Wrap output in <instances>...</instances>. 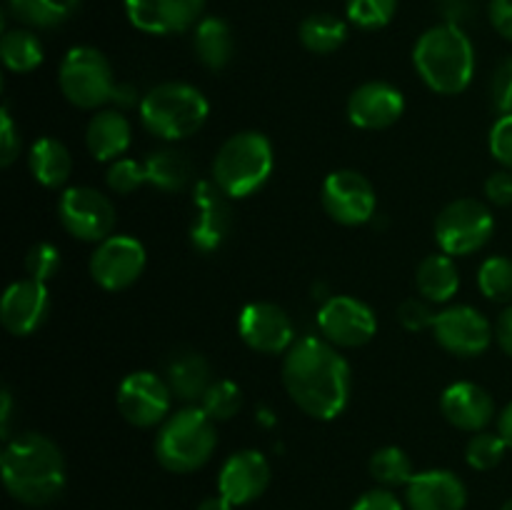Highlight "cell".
Here are the masks:
<instances>
[{
  "label": "cell",
  "instance_id": "1",
  "mask_svg": "<svg viewBox=\"0 0 512 510\" xmlns=\"http://www.w3.org/2000/svg\"><path fill=\"white\" fill-rule=\"evenodd\" d=\"M283 385L290 400L305 415L315 420H333L348 405L353 373L333 343L305 335L285 353Z\"/></svg>",
  "mask_w": 512,
  "mask_h": 510
},
{
  "label": "cell",
  "instance_id": "2",
  "mask_svg": "<svg viewBox=\"0 0 512 510\" xmlns=\"http://www.w3.org/2000/svg\"><path fill=\"white\" fill-rule=\"evenodd\" d=\"M3 485L18 503L43 508L63 495L65 458L58 445L40 433H23L8 440L0 455Z\"/></svg>",
  "mask_w": 512,
  "mask_h": 510
},
{
  "label": "cell",
  "instance_id": "3",
  "mask_svg": "<svg viewBox=\"0 0 512 510\" xmlns=\"http://www.w3.org/2000/svg\"><path fill=\"white\" fill-rule=\"evenodd\" d=\"M413 65L433 93L460 95L475 75L473 40L455 23L433 25L415 43Z\"/></svg>",
  "mask_w": 512,
  "mask_h": 510
},
{
  "label": "cell",
  "instance_id": "4",
  "mask_svg": "<svg viewBox=\"0 0 512 510\" xmlns=\"http://www.w3.org/2000/svg\"><path fill=\"white\" fill-rule=\"evenodd\" d=\"M215 420L200 405H185L165 418L155 435V458L170 473H195L215 453Z\"/></svg>",
  "mask_w": 512,
  "mask_h": 510
},
{
  "label": "cell",
  "instance_id": "5",
  "mask_svg": "<svg viewBox=\"0 0 512 510\" xmlns=\"http://www.w3.org/2000/svg\"><path fill=\"white\" fill-rule=\"evenodd\" d=\"M210 115V103L195 85L160 83L140 100V123L160 140H185L198 133Z\"/></svg>",
  "mask_w": 512,
  "mask_h": 510
},
{
  "label": "cell",
  "instance_id": "6",
  "mask_svg": "<svg viewBox=\"0 0 512 510\" xmlns=\"http://www.w3.org/2000/svg\"><path fill=\"white\" fill-rule=\"evenodd\" d=\"M275 155L268 135L258 130L235 133L220 145L213 160V183L228 198H248L268 183Z\"/></svg>",
  "mask_w": 512,
  "mask_h": 510
},
{
  "label": "cell",
  "instance_id": "7",
  "mask_svg": "<svg viewBox=\"0 0 512 510\" xmlns=\"http://www.w3.org/2000/svg\"><path fill=\"white\" fill-rule=\"evenodd\" d=\"M60 93L75 108L95 110L113 100L115 83L113 65L93 45H75L65 53L58 70Z\"/></svg>",
  "mask_w": 512,
  "mask_h": 510
},
{
  "label": "cell",
  "instance_id": "8",
  "mask_svg": "<svg viewBox=\"0 0 512 510\" xmlns=\"http://www.w3.org/2000/svg\"><path fill=\"white\" fill-rule=\"evenodd\" d=\"M495 233V218L485 203L475 198H458L445 205L435 218V240L440 250L453 258L478 253Z\"/></svg>",
  "mask_w": 512,
  "mask_h": 510
},
{
  "label": "cell",
  "instance_id": "9",
  "mask_svg": "<svg viewBox=\"0 0 512 510\" xmlns=\"http://www.w3.org/2000/svg\"><path fill=\"white\" fill-rule=\"evenodd\" d=\"M58 218L73 238L83 243H103L113 235L115 205L100 190L90 185H75L60 195Z\"/></svg>",
  "mask_w": 512,
  "mask_h": 510
},
{
  "label": "cell",
  "instance_id": "10",
  "mask_svg": "<svg viewBox=\"0 0 512 510\" xmlns=\"http://www.w3.org/2000/svg\"><path fill=\"white\" fill-rule=\"evenodd\" d=\"M118 410L130 425L135 428H155L163 425L170 415V390L168 380L160 378L153 370H135L125 375L123 383L118 385Z\"/></svg>",
  "mask_w": 512,
  "mask_h": 510
},
{
  "label": "cell",
  "instance_id": "11",
  "mask_svg": "<svg viewBox=\"0 0 512 510\" xmlns=\"http://www.w3.org/2000/svg\"><path fill=\"white\" fill-rule=\"evenodd\" d=\"M320 203L335 223L348 225V228L373 220L375 208H378L373 183L358 170L330 173L320 188Z\"/></svg>",
  "mask_w": 512,
  "mask_h": 510
},
{
  "label": "cell",
  "instance_id": "12",
  "mask_svg": "<svg viewBox=\"0 0 512 510\" xmlns=\"http://www.w3.org/2000/svg\"><path fill=\"white\" fill-rule=\"evenodd\" d=\"M318 328L335 348H360L378 333V318L353 295H330L318 310Z\"/></svg>",
  "mask_w": 512,
  "mask_h": 510
},
{
  "label": "cell",
  "instance_id": "13",
  "mask_svg": "<svg viewBox=\"0 0 512 510\" xmlns=\"http://www.w3.org/2000/svg\"><path fill=\"white\" fill-rule=\"evenodd\" d=\"M435 343L458 358L483 355L493 343V325L473 305H453L435 315L433 323Z\"/></svg>",
  "mask_w": 512,
  "mask_h": 510
},
{
  "label": "cell",
  "instance_id": "14",
  "mask_svg": "<svg viewBox=\"0 0 512 510\" xmlns=\"http://www.w3.org/2000/svg\"><path fill=\"white\" fill-rule=\"evenodd\" d=\"M145 245L133 235H110L90 255V278L103 290H125L143 275Z\"/></svg>",
  "mask_w": 512,
  "mask_h": 510
},
{
  "label": "cell",
  "instance_id": "15",
  "mask_svg": "<svg viewBox=\"0 0 512 510\" xmlns=\"http://www.w3.org/2000/svg\"><path fill=\"white\" fill-rule=\"evenodd\" d=\"M228 195L213 183L200 180L193 190V220H190V245L198 253L213 255L228 240L233 230V210Z\"/></svg>",
  "mask_w": 512,
  "mask_h": 510
},
{
  "label": "cell",
  "instance_id": "16",
  "mask_svg": "<svg viewBox=\"0 0 512 510\" xmlns=\"http://www.w3.org/2000/svg\"><path fill=\"white\" fill-rule=\"evenodd\" d=\"M238 333L248 348L263 355L288 353L295 343V325L290 315L280 305L265 300L248 303L240 310Z\"/></svg>",
  "mask_w": 512,
  "mask_h": 510
},
{
  "label": "cell",
  "instance_id": "17",
  "mask_svg": "<svg viewBox=\"0 0 512 510\" xmlns=\"http://www.w3.org/2000/svg\"><path fill=\"white\" fill-rule=\"evenodd\" d=\"M205 0H125V15L133 28L148 35H175L195 28Z\"/></svg>",
  "mask_w": 512,
  "mask_h": 510
},
{
  "label": "cell",
  "instance_id": "18",
  "mask_svg": "<svg viewBox=\"0 0 512 510\" xmlns=\"http://www.w3.org/2000/svg\"><path fill=\"white\" fill-rule=\"evenodd\" d=\"M50 313L48 285L33 278L15 280L5 288L0 300V323L15 338H28Z\"/></svg>",
  "mask_w": 512,
  "mask_h": 510
},
{
  "label": "cell",
  "instance_id": "19",
  "mask_svg": "<svg viewBox=\"0 0 512 510\" xmlns=\"http://www.w3.org/2000/svg\"><path fill=\"white\" fill-rule=\"evenodd\" d=\"M405 110V98L393 83L368 80L358 85L348 98V118L355 128L385 130L400 120Z\"/></svg>",
  "mask_w": 512,
  "mask_h": 510
},
{
  "label": "cell",
  "instance_id": "20",
  "mask_svg": "<svg viewBox=\"0 0 512 510\" xmlns=\"http://www.w3.org/2000/svg\"><path fill=\"white\" fill-rule=\"evenodd\" d=\"M270 485V463L260 450H238L223 463L218 475V493L230 503L248 505L258 500Z\"/></svg>",
  "mask_w": 512,
  "mask_h": 510
},
{
  "label": "cell",
  "instance_id": "21",
  "mask_svg": "<svg viewBox=\"0 0 512 510\" xmlns=\"http://www.w3.org/2000/svg\"><path fill=\"white\" fill-rule=\"evenodd\" d=\"M408 510H465L468 488L453 470H423L405 485Z\"/></svg>",
  "mask_w": 512,
  "mask_h": 510
},
{
  "label": "cell",
  "instance_id": "22",
  "mask_svg": "<svg viewBox=\"0 0 512 510\" xmlns=\"http://www.w3.org/2000/svg\"><path fill=\"white\" fill-rule=\"evenodd\" d=\"M440 410L453 428L465 433H480L495 418V400L483 385L460 380L445 388L440 395Z\"/></svg>",
  "mask_w": 512,
  "mask_h": 510
},
{
  "label": "cell",
  "instance_id": "23",
  "mask_svg": "<svg viewBox=\"0 0 512 510\" xmlns=\"http://www.w3.org/2000/svg\"><path fill=\"white\" fill-rule=\"evenodd\" d=\"M130 138L133 130L123 110H98L85 128V145L98 163H110L125 155Z\"/></svg>",
  "mask_w": 512,
  "mask_h": 510
},
{
  "label": "cell",
  "instance_id": "24",
  "mask_svg": "<svg viewBox=\"0 0 512 510\" xmlns=\"http://www.w3.org/2000/svg\"><path fill=\"white\" fill-rule=\"evenodd\" d=\"M165 380H168L175 398L193 405L200 403L205 390L213 385V370H210L205 355L195 353V350H180L165 365Z\"/></svg>",
  "mask_w": 512,
  "mask_h": 510
},
{
  "label": "cell",
  "instance_id": "25",
  "mask_svg": "<svg viewBox=\"0 0 512 510\" xmlns=\"http://www.w3.org/2000/svg\"><path fill=\"white\" fill-rule=\"evenodd\" d=\"M193 50L208 70L228 68L235 55L233 28L223 18H203L193 28Z\"/></svg>",
  "mask_w": 512,
  "mask_h": 510
},
{
  "label": "cell",
  "instance_id": "26",
  "mask_svg": "<svg viewBox=\"0 0 512 510\" xmlns=\"http://www.w3.org/2000/svg\"><path fill=\"white\" fill-rule=\"evenodd\" d=\"M28 168L35 183H40L48 190H55L68 183L70 173H73V158H70V150L60 140L40 138L30 148Z\"/></svg>",
  "mask_w": 512,
  "mask_h": 510
},
{
  "label": "cell",
  "instance_id": "27",
  "mask_svg": "<svg viewBox=\"0 0 512 510\" xmlns=\"http://www.w3.org/2000/svg\"><path fill=\"white\" fill-rule=\"evenodd\" d=\"M415 285H418V293L425 300H430V303H448V300H453V295L460 290V273L453 255H428L418 265Z\"/></svg>",
  "mask_w": 512,
  "mask_h": 510
},
{
  "label": "cell",
  "instance_id": "28",
  "mask_svg": "<svg viewBox=\"0 0 512 510\" xmlns=\"http://www.w3.org/2000/svg\"><path fill=\"white\" fill-rule=\"evenodd\" d=\"M145 173H148V183L155 185L163 193H178L190 183L193 175V163L185 153L175 148L155 150L145 160Z\"/></svg>",
  "mask_w": 512,
  "mask_h": 510
},
{
  "label": "cell",
  "instance_id": "29",
  "mask_svg": "<svg viewBox=\"0 0 512 510\" xmlns=\"http://www.w3.org/2000/svg\"><path fill=\"white\" fill-rule=\"evenodd\" d=\"M8 8L18 23L50 30L68 23L78 13L80 0H8Z\"/></svg>",
  "mask_w": 512,
  "mask_h": 510
},
{
  "label": "cell",
  "instance_id": "30",
  "mask_svg": "<svg viewBox=\"0 0 512 510\" xmlns=\"http://www.w3.org/2000/svg\"><path fill=\"white\" fill-rule=\"evenodd\" d=\"M0 58L10 73H33L43 63V43L28 28L5 30L0 38Z\"/></svg>",
  "mask_w": 512,
  "mask_h": 510
},
{
  "label": "cell",
  "instance_id": "31",
  "mask_svg": "<svg viewBox=\"0 0 512 510\" xmlns=\"http://www.w3.org/2000/svg\"><path fill=\"white\" fill-rule=\"evenodd\" d=\"M300 43L315 55L335 53L348 38V25L333 13H313L300 23Z\"/></svg>",
  "mask_w": 512,
  "mask_h": 510
},
{
  "label": "cell",
  "instance_id": "32",
  "mask_svg": "<svg viewBox=\"0 0 512 510\" xmlns=\"http://www.w3.org/2000/svg\"><path fill=\"white\" fill-rule=\"evenodd\" d=\"M370 475L380 488H398V485H408L413 478V463H410L408 453L395 445H385V448L375 450L370 455Z\"/></svg>",
  "mask_w": 512,
  "mask_h": 510
},
{
  "label": "cell",
  "instance_id": "33",
  "mask_svg": "<svg viewBox=\"0 0 512 510\" xmlns=\"http://www.w3.org/2000/svg\"><path fill=\"white\" fill-rule=\"evenodd\" d=\"M480 293L495 303H512V260L508 255H490L478 270Z\"/></svg>",
  "mask_w": 512,
  "mask_h": 510
},
{
  "label": "cell",
  "instance_id": "34",
  "mask_svg": "<svg viewBox=\"0 0 512 510\" xmlns=\"http://www.w3.org/2000/svg\"><path fill=\"white\" fill-rule=\"evenodd\" d=\"M198 405L215 423H220V420H230L233 415H238V410L243 408V393L233 380H213Z\"/></svg>",
  "mask_w": 512,
  "mask_h": 510
},
{
  "label": "cell",
  "instance_id": "35",
  "mask_svg": "<svg viewBox=\"0 0 512 510\" xmlns=\"http://www.w3.org/2000/svg\"><path fill=\"white\" fill-rule=\"evenodd\" d=\"M398 0H345V15L360 30H380L395 18Z\"/></svg>",
  "mask_w": 512,
  "mask_h": 510
},
{
  "label": "cell",
  "instance_id": "36",
  "mask_svg": "<svg viewBox=\"0 0 512 510\" xmlns=\"http://www.w3.org/2000/svg\"><path fill=\"white\" fill-rule=\"evenodd\" d=\"M505 453H508V443L503 440V435L480 430L470 438L468 448H465V460L475 470H493L503 463Z\"/></svg>",
  "mask_w": 512,
  "mask_h": 510
},
{
  "label": "cell",
  "instance_id": "37",
  "mask_svg": "<svg viewBox=\"0 0 512 510\" xmlns=\"http://www.w3.org/2000/svg\"><path fill=\"white\" fill-rule=\"evenodd\" d=\"M105 180H108L113 193L128 195L135 193L143 183H148V173H145V163H138L133 158H118L110 165Z\"/></svg>",
  "mask_w": 512,
  "mask_h": 510
},
{
  "label": "cell",
  "instance_id": "38",
  "mask_svg": "<svg viewBox=\"0 0 512 510\" xmlns=\"http://www.w3.org/2000/svg\"><path fill=\"white\" fill-rule=\"evenodd\" d=\"M63 258H60V250L53 243H35L33 248L25 255V270H28V278L38 280V283H48L58 275Z\"/></svg>",
  "mask_w": 512,
  "mask_h": 510
},
{
  "label": "cell",
  "instance_id": "39",
  "mask_svg": "<svg viewBox=\"0 0 512 510\" xmlns=\"http://www.w3.org/2000/svg\"><path fill=\"white\" fill-rule=\"evenodd\" d=\"M490 100L500 115H512V58H505L495 68L490 80Z\"/></svg>",
  "mask_w": 512,
  "mask_h": 510
},
{
  "label": "cell",
  "instance_id": "40",
  "mask_svg": "<svg viewBox=\"0 0 512 510\" xmlns=\"http://www.w3.org/2000/svg\"><path fill=\"white\" fill-rule=\"evenodd\" d=\"M490 153L503 165L505 170H512V115H500L490 128Z\"/></svg>",
  "mask_w": 512,
  "mask_h": 510
},
{
  "label": "cell",
  "instance_id": "41",
  "mask_svg": "<svg viewBox=\"0 0 512 510\" xmlns=\"http://www.w3.org/2000/svg\"><path fill=\"white\" fill-rule=\"evenodd\" d=\"M435 315H438V313L430 308V300H425L423 295H420V298L403 300V303H400V308H398V320L403 323V328H408V330L433 328Z\"/></svg>",
  "mask_w": 512,
  "mask_h": 510
},
{
  "label": "cell",
  "instance_id": "42",
  "mask_svg": "<svg viewBox=\"0 0 512 510\" xmlns=\"http://www.w3.org/2000/svg\"><path fill=\"white\" fill-rule=\"evenodd\" d=\"M20 155V133L15 128V120L10 115L8 105L0 110V165L8 168Z\"/></svg>",
  "mask_w": 512,
  "mask_h": 510
},
{
  "label": "cell",
  "instance_id": "43",
  "mask_svg": "<svg viewBox=\"0 0 512 510\" xmlns=\"http://www.w3.org/2000/svg\"><path fill=\"white\" fill-rule=\"evenodd\" d=\"M350 510H403V503L390 488H375L360 495Z\"/></svg>",
  "mask_w": 512,
  "mask_h": 510
},
{
  "label": "cell",
  "instance_id": "44",
  "mask_svg": "<svg viewBox=\"0 0 512 510\" xmlns=\"http://www.w3.org/2000/svg\"><path fill=\"white\" fill-rule=\"evenodd\" d=\"M485 195L493 205H512V170H498L485 180Z\"/></svg>",
  "mask_w": 512,
  "mask_h": 510
},
{
  "label": "cell",
  "instance_id": "45",
  "mask_svg": "<svg viewBox=\"0 0 512 510\" xmlns=\"http://www.w3.org/2000/svg\"><path fill=\"white\" fill-rule=\"evenodd\" d=\"M488 15L493 28L512 43V0H490Z\"/></svg>",
  "mask_w": 512,
  "mask_h": 510
},
{
  "label": "cell",
  "instance_id": "46",
  "mask_svg": "<svg viewBox=\"0 0 512 510\" xmlns=\"http://www.w3.org/2000/svg\"><path fill=\"white\" fill-rule=\"evenodd\" d=\"M495 338H498L503 353L512 358V303L500 313L498 325H495Z\"/></svg>",
  "mask_w": 512,
  "mask_h": 510
},
{
  "label": "cell",
  "instance_id": "47",
  "mask_svg": "<svg viewBox=\"0 0 512 510\" xmlns=\"http://www.w3.org/2000/svg\"><path fill=\"white\" fill-rule=\"evenodd\" d=\"M10 418H13V395L8 388H3V393H0V435L3 438H8Z\"/></svg>",
  "mask_w": 512,
  "mask_h": 510
},
{
  "label": "cell",
  "instance_id": "48",
  "mask_svg": "<svg viewBox=\"0 0 512 510\" xmlns=\"http://www.w3.org/2000/svg\"><path fill=\"white\" fill-rule=\"evenodd\" d=\"M110 103H113V105H118L120 110H125V108H130V105H135V103H138V93H135V88H133V85H128V83H120L118 88H115V93H113V100H110Z\"/></svg>",
  "mask_w": 512,
  "mask_h": 510
},
{
  "label": "cell",
  "instance_id": "49",
  "mask_svg": "<svg viewBox=\"0 0 512 510\" xmlns=\"http://www.w3.org/2000/svg\"><path fill=\"white\" fill-rule=\"evenodd\" d=\"M498 433L503 435V440H505V443H508V448L512 450V403L505 405L503 413H500Z\"/></svg>",
  "mask_w": 512,
  "mask_h": 510
},
{
  "label": "cell",
  "instance_id": "50",
  "mask_svg": "<svg viewBox=\"0 0 512 510\" xmlns=\"http://www.w3.org/2000/svg\"><path fill=\"white\" fill-rule=\"evenodd\" d=\"M235 505L230 503L228 498H223V495H210V498H205L203 503L198 505V510H233Z\"/></svg>",
  "mask_w": 512,
  "mask_h": 510
},
{
  "label": "cell",
  "instance_id": "51",
  "mask_svg": "<svg viewBox=\"0 0 512 510\" xmlns=\"http://www.w3.org/2000/svg\"><path fill=\"white\" fill-rule=\"evenodd\" d=\"M500 510H512V498H510V500H508V503H505V505H503V508H500Z\"/></svg>",
  "mask_w": 512,
  "mask_h": 510
}]
</instances>
